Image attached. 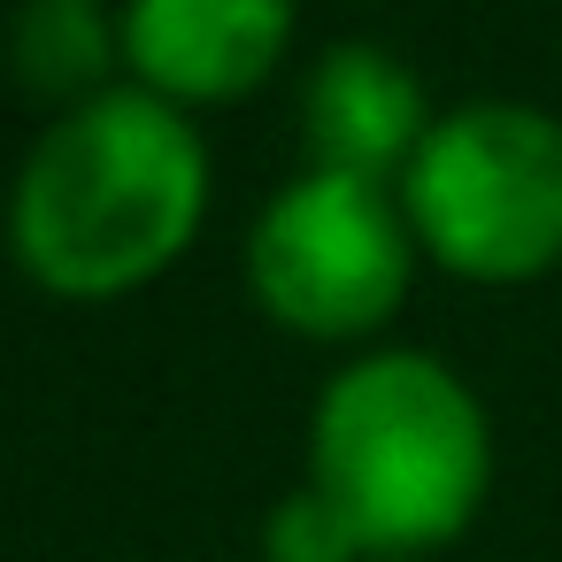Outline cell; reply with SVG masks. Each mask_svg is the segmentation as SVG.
Wrapping results in <instances>:
<instances>
[{
    "label": "cell",
    "instance_id": "cell-1",
    "mask_svg": "<svg viewBox=\"0 0 562 562\" xmlns=\"http://www.w3.org/2000/svg\"><path fill=\"white\" fill-rule=\"evenodd\" d=\"M209 216V147L201 132L139 93L109 86L86 109H63L9 193V247L32 285L55 301H116L162 278Z\"/></svg>",
    "mask_w": 562,
    "mask_h": 562
},
{
    "label": "cell",
    "instance_id": "cell-2",
    "mask_svg": "<svg viewBox=\"0 0 562 562\" xmlns=\"http://www.w3.org/2000/svg\"><path fill=\"white\" fill-rule=\"evenodd\" d=\"M493 477V431L477 393L416 347L347 362L308 424V485L347 516L355 547L378 562H416L447 547Z\"/></svg>",
    "mask_w": 562,
    "mask_h": 562
},
{
    "label": "cell",
    "instance_id": "cell-3",
    "mask_svg": "<svg viewBox=\"0 0 562 562\" xmlns=\"http://www.w3.org/2000/svg\"><path fill=\"white\" fill-rule=\"evenodd\" d=\"M401 216L416 247L477 285H524L562 262V124L531 101L447 109L408 178Z\"/></svg>",
    "mask_w": 562,
    "mask_h": 562
},
{
    "label": "cell",
    "instance_id": "cell-4",
    "mask_svg": "<svg viewBox=\"0 0 562 562\" xmlns=\"http://www.w3.org/2000/svg\"><path fill=\"white\" fill-rule=\"evenodd\" d=\"M416 270V232L385 186L308 170L293 178L247 232L255 301L301 339H362L378 331Z\"/></svg>",
    "mask_w": 562,
    "mask_h": 562
},
{
    "label": "cell",
    "instance_id": "cell-5",
    "mask_svg": "<svg viewBox=\"0 0 562 562\" xmlns=\"http://www.w3.org/2000/svg\"><path fill=\"white\" fill-rule=\"evenodd\" d=\"M124 63L139 93L186 101H239L255 93L293 47V0H124Z\"/></svg>",
    "mask_w": 562,
    "mask_h": 562
},
{
    "label": "cell",
    "instance_id": "cell-6",
    "mask_svg": "<svg viewBox=\"0 0 562 562\" xmlns=\"http://www.w3.org/2000/svg\"><path fill=\"white\" fill-rule=\"evenodd\" d=\"M439 116L424 109V86L416 70H401L385 47H331L316 70H308V101H301V132H308V155L316 170H339V178H362V186H385V178H408L424 132Z\"/></svg>",
    "mask_w": 562,
    "mask_h": 562
},
{
    "label": "cell",
    "instance_id": "cell-7",
    "mask_svg": "<svg viewBox=\"0 0 562 562\" xmlns=\"http://www.w3.org/2000/svg\"><path fill=\"white\" fill-rule=\"evenodd\" d=\"M116 55H124V40L109 32L101 0H24V16L9 32V63H16L32 101L86 109L93 93H109V63Z\"/></svg>",
    "mask_w": 562,
    "mask_h": 562
},
{
    "label": "cell",
    "instance_id": "cell-8",
    "mask_svg": "<svg viewBox=\"0 0 562 562\" xmlns=\"http://www.w3.org/2000/svg\"><path fill=\"white\" fill-rule=\"evenodd\" d=\"M355 554H362V547H355L347 516H339L316 485L285 493V501L270 508V524H262V562H355Z\"/></svg>",
    "mask_w": 562,
    "mask_h": 562
}]
</instances>
